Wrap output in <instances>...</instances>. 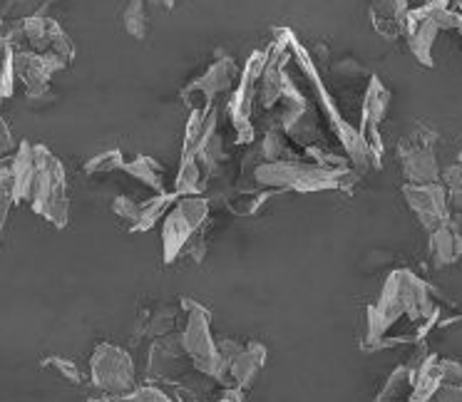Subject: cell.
<instances>
[{
	"instance_id": "cb8c5ba5",
	"label": "cell",
	"mask_w": 462,
	"mask_h": 402,
	"mask_svg": "<svg viewBox=\"0 0 462 402\" xmlns=\"http://www.w3.org/2000/svg\"><path fill=\"white\" fill-rule=\"evenodd\" d=\"M13 204H15V196H13L11 174H8V167H3L0 169V233L5 229V222H8V214H11Z\"/></svg>"
},
{
	"instance_id": "83f0119b",
	"label": "cell",
	"mask_w": 462,
	"mask_h": 402,
	"mask_svg": "<svg viewBox=\"0 0 462 402\" xmlns=\"http://www.w3.org/2000/svg\"><path fill=\"white\" fill-rule=\"evenodd\" d=\"M122 154L117 150H110L100 154V157H95V160L88 161V167L85 169L90 171H112V169H122Z\"/></svg>"
},
{
	"instance_id": "9c48e42d",
	"label": "cell",
	"mask_w": 462,
	"mask_h": 402,
	"mask_svg": "<svg viewBox=\"0 0 462 402\" xmlns=\"http://www.w3.org/2000/svg\"><path fill=\"white\" fill-rule=\"evenodd\" d=\"M388 105H391V92L385 90L378 78H373L371 85H368V92H365V102H363V142L368 147V157H371L375 164H381L383 157V142L381 134H378V127H381L383 117L388 112Z\"/></svg>"
},
{
	"instance_id": "e575fe53",
	"label": "cell",
	"mask_w": 462,
	"mask_h": 402,
	"mask_svg": "<svg viewBox=\"0 0 462 402\" xmlns=\"http://www.w3.org/2000/svg\"><path fill=\"white\" fill-rule=\"evenodd\" d=\"M455 5H457V13L462 15V0H455Z\"/></svg>"
},
{
	"instance_id": "d4e9b609",
	"label": "cell",
	"mask_w": 462,
	"mask_h": 402,
	"mask_svg": "<svg viewBox=\"0 0 462 402\" xmlns=\"http://www.w3.org/2000/svg\"><path fill=\"white\" fill-rule=\"evenodd\" d=\"M442 184L448 189L450 201H455V206L462 212V164H452L442 171Z\"/></svg>"
},
{
	"instance_id": "5bb4252c",
	"label": "cell",
	"mask_w": 462,
	"mask_h": 402,
	"mask_svg": "<svg viewBox=\"0 0 462 402\" xmlns=\"http://www.w3.org/2000/svg\"><path fill=\"white\" fill-rule=\"evenodd\" d=\"M194 226H191L184 216H181L174 206L164 214V226H162V242H164V263H174L180 259L187 243L194 236Z\"/></svg>"
},
{
	"instance_id": "277c9868",
	"label": "cell",
	"mask_w": 462,
	"mask_h": 402,
	"mask_svg": "<svg viewBox=\"0 0 462 402\" xmlns=\"http://www.w3.org/2000/svg\"><path fill=\"white\" fill-rule=\"evenodd\" d=\"M184 311H187V325H184V331L180 335L184 352L191 361V368L201 372L204 378H211V380L231 388L229 375L221 365L219 351H217V343H214V335H211L209 311L194 301H184Z\"/></svg>"
},
{
	"instance_id": "4fadbf2b",
	"label": "cell",
	"mask_w": 462,
	"mask_h": 402,
	"mask_svg": "<svg viewBox=\"0 0 462 402\" xmlns=\"http://www.w3.org/2000/svg\"><path fill=\"white\" fill-rule=\"evenodd\" d=\"M462 256V233L457 224L445 222L430 232V259L435 269H445L452 266Z\"/></svg>"
},
{
	"instance_id": "3957f363",
	"label": "cell",
	"mask_w": 462,
	"mask_h": 402,
	"mask_svg": "<svg viewBox=\"0 0 462 402\" xmlns=\"http://www.w3.org/2000/svg\"><path fill=\"white\" fill-rule=\"evenodd\" d=\"M254 179L266 187H282V189L321 191L341 187V181L348 179V169L306 164V161H263L254 169Z\"/></svg>"
},
{
	"instance_id": "d6a6232c",
	"label": "cell",
	"mask_w": 462,
	"mask_h": 402,
	"mask_svg": "<svg viewBox=\"0 0 462 402\" xmlns=\"http://www.w3.org/2000/svg\"><path fill=\"white\" fill-rule=\"evenodd\" d=\"M15 147V142H13V134L8 130V124L3 122V114H0V157H5L8 151Z\"/></svg>"
},
{
	"instance_id": "6da1fadb",
	"label": "cell",
	"mask_w": 462,
	"mask_h": 402,
	"mask_svg": "<svg viewBox=\"0 0 462 402\" xmlns=\"http://www.w3.org/2000/svg\"><path fill=\"white\" fill-rule=\"evenodd\" d=\"M402 315L411 318L412 323H422L425 331L440 315L438 303L432 301L430 288L415 273L405 271V269L393 271L388 276L378 303L368 308V341L378 345L385 338V333L391 331Z\"/></svg>"
},
{
	"instance_id": "836d02e7",
	"label": "cell",
	"mask_w": 462,
	"mask_h": 402,
	"mask_svg": "<svg viewBox=\"0 0 462 402\" xmlns=\"http://www.w3.org/2000/svg\"><path fill=\"white\" fill-rule=\"evenodd\" d=\"M150 5H154V8H164V11H170V8H174V0H150Z\"/></svg>"
},
{
	"instance_id": "52a82bcc",
	"label": "cell",
	"mask_w": 462,
	"mask_h": 402,
	"mask_svg": "<svg viewBox=\"0 0 462 402\" xmlns=\"http://www.w3.org/2000/svg\"><path fill=\"white\" fill-rule=\"evenodd\" d=\"M13 68H15V78L28 87V100H41V97H51L48 82L55 72L68 68V62L55 52L15 50L13 48Z\"/></svg>"
},
{
	"instance_id": "e0dca14e",
	"label": "cell",
	"mask_w": 462,
	"mask_h": 402,
	"mask_svg": "<svg viewBox=\"0 0 462 402\" xmlns=\"http://www.w3.org/2000/svg\"><path fill=\"white\" fill-rule=\"evenodd\" d=\"M122 169L132 174L134 179H140L142 184H147V187H154L157 191H162V177H164V169H162L160 164L150 157H137V160L132 161H122Z\"/></svg>"
},
{
	"instance_id": "ba28073f",
	"label": "cell",
	"mask_w": 462,
	"mask_h": 402,
	"mask_svg": "<svg viewBox=\"0 0 462 402\" xmlns=\"http://www.w3.org/2000/svg\"><path fill=\"white\" fill-rule=\"evenodd\" d=\"M402 196L408 201L411 212L420 222L425 232H435L438 226L450 222V196L442 181L435 184H405Z\"/></svg>"
},
{
	"instance_id": "7a4b0ae2",
	"label": "cell",
	"mask_w": 462,
	"mask_h": 402,
	"mask_svg": "<svg viewBox=\"0 0 462 402\" xmlns=\"http://www.w3.org/2000/svg\"><path fill=\"white\" fill-rule=\"evenodd\" d=\"M32 212L42 216L52 226H68L70 219V201H68V184L60 160L42 144H32V171L25 189V199Z\"/></svg>"
},
{
	"instance_id": "7c38bea8",
	"label": "cell",
	"mask_w": 462,
	"mask_h": 402,
	"mask_svg": "<svg viewBox=\"0 0 462 402\" xmlns=\"http://www.w3.org/2000/svg\"><path fill=\"white\" fill-rule=\"evenodd\" d=\"M266 362V348L262 343H249L244 345L239 355L229 362V382L231 388H239V390H249L256 380V375Z\"/></svg>"
},
{
	"instance_id": "4316f807",
	"label": "cell",
	"mask_w": 462,
	"mask_h": 402,
	"mask_svg": "<svg viewBox=\"0 0 462 402\" xmlns=\"http://www.w3.org/2000/svg\"><path fill=\"white\" fill-rule=\"evenodd\" d=\"M112 212L134 229V224L140 222V201L130 199V196H117L115 204H112Z\"/></svg>"
},
{
	"instance_id": "f546056e",
	"label": "cell",
	"mask_w": 462,
	"mask_h": 402,
	"mask_svg": "<svg viewBox=\"0 0 462 402\" xmlns=\"http://www.w3.org/2000/svg\"><path fill=\"white\" fill-rule=\"evenodd\" d=\"M440 378L442 385H462V362L452 358H440Z\"/></svg>"
},
{
	"instance_id": "2e32d148",
	"label": "cell",
	"mask_w": 462,
	"mask_h": 402,
	"mask_svg": "<svg viewBox=\"0 0 462 402\" xmlns=\"http://www.w3.org/2000/svg\"><path fill=\"white\" fill-rule=\"evenodd\" d=\"M412 390V365H401L395 368L393 375L385 382V388L378 395V402H395L408 400Z\"/></svg>"
},
{
	"instance_id": "603a6c76",
	"label": "cell",
	"mask_w": 462,
	"mask_h": 402,
	"mask_svg": "<svg viewBox=\"0 0 462 402\" xmlns=\"http://www.w3.org/2000/svg\"><path fill=\"white\" fill-rule=\"evenodd\" d=\"M144 323H147L144 333H147L150 338H162V335L174 333V328H177V313H174V308H170V306H162V308L154 311L152 321Z\"/></svg>"
},
{
	"instance_id": "d590c367",
	"label": "cell",
	"mask_w": 462,
	"mask_h": 402,
	"mask_svg": "<svg viewBox=\"0 0 462 402\" xmlns=\"http://www.w3.org/2000/svg\"><path fill=\"white\" fill-rule=\"evenodd\" d=\"M457 164H462V151H460V157H457Z\"/></svg>"
},
{
	"instance_id": "ffe728a7",
	"label": "cell",
	"mask_w": 462,
	"mask_h": 402,
	"mask_svg": "<svg viewBox=\"0 0 462 402\" xmlns=\"http://www.w3.org/2000/svg\"><path fill=\"white\" fill-rule=\"evenodd\" d=\"M174 209H177L194 229H199L201 224L207 222V216H209V201L201 199V196H177Z\"/></svg>"
},
{
	"instance_id": "30bf717a",
	"label": "cell",
	"mask_w": 462,
	"mask_h": 402,
	"mask_svg": "<svg viewBox=\"0 0 462 402\" xmlns=\"http://www.w3.org/2000/svg\"><path fill=\"white\" fill-rule=\"evenodd\" d=\"M266 52L256 50L246 62V68L242 72V82L239 87L234 90V97L229 102V112L231 120L236 124V130L242 137L249 134V117H252V102H254V92H256V82L262 78L263 65H266Z\"/></svg>"
},
{
	"instance_id": "ac0fdd59",
	"label": "cell",
	"mask_w": 462,
	"mask_h": 402,
	"mask_svg": "<svg viewBox=\"0 0 462 402\" xmlns=\"http://www.w3.org/2000/svg\"><path fill=\"white\" fill-rule=\"evenodd\" d=\"M122 25L125 32L134 38V41H144L150 32V21H147V8L144 0H130V5L122 13Z\"/></svg>"
},
{
	"instance_id": "484cf974",
	"label": "cell",
	"mask_w": 462,
	"mask_h": 402,
	"mask_svg": "<svg viewBox=\"0 0 462 402\" xmlns=\"http://www.w3.org/2000/svg\"><path fill=\"white\" fill-rule=\"evenodd\" d=\"M13 90H15V68H13V48H8L0 62V100L11 97Z\"/></svg>"
},
{
	"instance_id": "7402d4cb",
	"label": "cell",
	"mask_w": 462,
	"mask_h": 402,
	"mask_svg": "<svg viewBox=\"0 0 462 402\" xmlns=\"http://www.w3.org/2000/svg\"><path fill=\"white\" fill-rule=\"evenodd\" d=\"M105 402H171V397L157 385H140V388L134 385L130 392L105 397Z\"/></svg>"
},
{
	"instance_id": "9a60e30c",
	"label": "cell",
	"mask_w": 462,
	"mask_h": 402,
	"mask_svg": "<svg viewBox=\"0 0 462 402\" xmlns=\"http://www.w3.org/2000/svg\"><path fill=\"white\" fill-rule=\"evenodd\" d=\"M273 55L266 58L262 78H259V97H262L263 107H273L276 102L283 97V85H286V72H283V55L272 50Z\"/></svg>"
},
{
	"instance_id": "f1b7e54d",
	"label": "cell",
	"mask_w": 462,
	"mask_h": 402,
	"mask_svg": "<svg viewBox=\"0 0 462 402\" xmlns=\"http://www.w3.org/2000/svg\"><path fill=\"white\" fill-rule=\"evenodd\" d=\"M45 365L55 368V370L62 375V380H68L70 385H80L82 382L80 368H78V365H75L72 361H65V358H48V361H45Z\"/></svg>"
},
{
	"instance_id": "4dcf8cb0",
	"label": "cell",
	"mask_w": 462,
	"mask_h": 402,
	"mask_svg": "<svg viewBox=\"0 0 462 402\" xmlns=\"http://www.w3.org/2000/svg\"><path fill=\"white\" fill-rule=\"evenodd\" d=\"M262 154L266 161H282V157L286 154V144L279 134H269L266 140H263Z\"/></svg>"
},
{
	"instance_id": "d6986e66",
	"label": "cell",
	"mask_w": 462,
	"mask_h": 402,
	"mask_svg": "<svg viewBox=\"0 0 462 402\" xmlns=\"http://www.w3.org/2000/svg\"><path fill=\"white\" fill-rule=\"evenodd\" d=\"M201 169L199 161L194 160H181L180 174L174 181V196H194L201 189Z\"/></svg>"
},
{
	"instance_id": "8d00e7d4",
	"label": "cell",
	"mask_w": 462,
	"mask_h": 402,
	"mask_svg": "<svg viewBox=\"0 0 462 402\" xmlns=\"http://www.w3.org/2000/svg\"><path fill=\"white\" fill-rule=\"evenodd\" d=\"M90 402H105V397H100V400H90Z\"/></svg>"
},
{
	"instance_id": "44dd1931",
	"label": "cell",
	"mask_w": 462,
	"mask_h": 402,
	"mask_svg": "<svg viewBox=\"0 0 462 402\" xmlns=\"http://www.w3.org/2000/svg\"><path fill=\"white\" fill-rule=\"evenodd\" d=\"M48 0H8L0 13V21H28L32 15H42Z\"/></svg>"
},
{
	"instance_id": "8fae6325",
	"label": "cell",
	"mask_w": 462,
	"mask_h": 402,
	"mask_svg": "<svg viewBox=\"0 0 462 402\" xmlns=\"http://www.w3.org/2000/svg\"><path fill=\"white\" fill-rule=\"evenodd\" d=\"M236 80V65L231 58H219V60L211 65L209 70L201 75L199 80H194L191 85L184 87L181 92V97L187 100V105L191 102V97H197L199 95L204 105H211V100L219 95V92L229 90L231 85Z\"/></svg>"
},
{
	"instance_id": "5b68a950",
	"label": "cell",
	"mask_w": 462,
	"mask_h": 402,
	"mask_svg": "<svg viewBox=\"0 0 462 402\" xmlns=\"http://www.w3.org/2000/svg\"><path fill=\"white\" fill-rule=\"evenodd\" d=\"M438 132L425 124H415V130L398 142V157H401L402 177L408 184H435L440 181V164L435 154Z\"/></svg>"
},
{
	"instance_id": "1f68e13d",
	"label": "cell",
	"mask_w": 462,
	"mask_h": 402,
	"mask_svg": "<svg viewBox=\"0 0 462 402\" xmlns=\"http://www.w3.org/2000/svg\"><path fill=\"white\" fill-rule=\"evenodd\" d=\"M435 402H462V385H442L440 390L435 392Z\"/></svg>"
},
{
	"instance_id": "8992f818",
	"label": "cell",
	"mask_w": 462,
	"mask_h": 402,
	"mask_svg": "<svg viewBox=\"0 0 462 402\" xmlns=\"http://www.w3.org/2000/svg\"><path fill=\"white\" fill-rule=\"evenodd\" d=\"M90 380L105 397L125 395L134 388V361L120 345L100 343L90 358Z\"/></svg>"
}]
</instances>
